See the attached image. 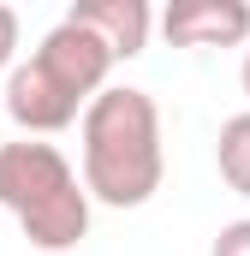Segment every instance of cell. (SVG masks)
I'll return each mask as SVG.
<instances>
[{"label": "cell", "mask_w": 250, "mask_h": 256, "mask_svg": "<svg viewBox=\"0 0 250 256\" xmlns=\"http://www.w3.org/2000/svg\"><path fill=\"white\" fill-rule=\"evenodd\" d=\"M78 155L84 185L108 208H143L167 179V143H161V108L149 90L108 84L90 114L78 120Z\"/></svg>", "instance_id": "6da1fadb"}, {"label": "cell", "mask_w": 250, "mask_h": 256, "mask_svg": "<svg viewBox=\"0 0 250 256\" xmlns=\"http://www.w3.org/2000/svg\"><path fill=\"white\" fill-rule=\"evenodd\" d=\"M90 185L84 173L60 155V143L18 137L0 143V208L18 220V232L36 250L60 256L90 238Z\"/></svg>", "instance_id": "7a4b0ae2"}, {"label": "cell", "mask_w": 250, "mask_h": 256, "mask_svg": "<svg viewBox=\"0 0 250 256\" xmlns=\"http://www.w3.org/2000/svg\"><path fill=\"white\" fill-rule=\"evenodd\" d=\"M84 114H90V96L72 90L48 60L30 54V60L12 66V78H6V120L24 137H54V131L78 126Z\"/></svg>", "instance_id": "3957f363"}, {"label": "cell", "mask_w": 250, "mask_h": 256, "mask_svg": "<svg viewBox=\"0 0 250 256\" xmlns=\"http://www.w3.org/2000/svg\"><path fill=\"white\" fill-rule=\"evenodd\" d=\"M161 30L173 48H238L250 42V0H173Z\"/></svg>", "instance_id": "277c9868"}, {"label": "cell", "mask_w": 250, "mask_h": 256, "mask_svg": "<svg viewBox=\"0 0 250 256\" xmlns=\"http://www.w3.org/2000/svg\"><path fill=\"white\" fill-rule=\"evenodd\" d=\"M66 18L84 24V30H96V36L114 48V60H137V54L149 48V30H155L149 0H72Z\"/></svg>", "instance_id": "5b68a950"}, {"label": "cell", "mask_w": 250, "mask_h": 256, "mask_svg": "<svg viewBox=\"0 0 250 256\" xmlns=\"http://www.w3.org/2000/svg\"><path fill=\"white\" fill-rule=\"evenodd\" d=\"M214 167H220V179H226L232 196H250V108L220 126V137H214Z\"/></svg>", "instance_id": "8992f818"}, {"label": "cell", "mask_w": 250, "mask_h": 256, "mask_svg": "<svg viewBox=\"0 0 250 256\" xmlns=\"http://www.w3.org/2000/svg\"><path fill=\"white\" fill-rule=\"evenodd\" d=\"M208 256H250V220H226V226L214 232Z\"/></svg>", "instance_id": "52a82bcc"}, {"label": "cell", "mask_w": 250, "mask_h": 256, "mask_svg": "<svg viewBox=\"0 0 250 256\" xmlns=\"http://www.w3.org/2000/svg\"><path fill=\"white\" fill-rule=\"evenodd\" d=\"M12 66H18V12L0 0V72L12 78Z\"/></svg>", "instance_id": "ba28073f"}, {"label": "cell", "mask_w": 250, "mask_h": 256, "mask_svg": "<svg viewBox=\"0 0 250 256\" xmlns=\"http://www.w3.org/2000/svg\"><path fill=\"white\" fill-rule=\"evenodd\" d=\"M238 84H244V96H250V48H244V66H238Z\"/></svg>", "instance_id": "9c48e42d"}]
</instances>
